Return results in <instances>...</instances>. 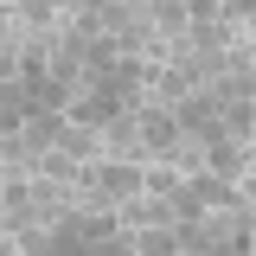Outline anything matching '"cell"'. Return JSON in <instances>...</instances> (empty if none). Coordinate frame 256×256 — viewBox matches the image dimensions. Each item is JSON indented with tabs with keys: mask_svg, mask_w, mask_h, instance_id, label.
<instances>
[{
	"mask_svg": "<svg viewBox=\"0 0 256 256\" xmlns=\"http://www.w3.org/2000/svg\"><path fill=\"white\" fill-rule=\"evenodd\" d=\"M134 128H141V148L148 160L154 154H173V141H180V116H173V102H134Z\"/></svg>",
	"mask_w": 256,
	"mask_h": 256,
	"instance_id": "cell-1",
	"label": "cell"
},
{
	"mask_svg": "<svg viewBox=\"0 0 256 256\" xmlns=\"http://www.w3.org/2000/svg\"><path fill=\"white\" fill-rule=\"evenodd\" d=\"M58 6H64V0H58Z\"/></svg>",
	"mask_w": 256,
	"mask_h": 256,
	"instance_id": "cell-11",
	"label": "cell"
},
{
	"mask_svg": "<svg viewBox=\"0 0 256 256\" xmlns=\"http://www.w3.org/2000/svg\"><path fill=\"white\" fill-rule=\"evenodd\" d=\"M173 116H180V134H192V141L224 134V128H218V96H212V90H186L180 102H173Z\"/></svg>",
	"mask_w": 256,
	"mask_h": 256,
	"instance_id": "cell-2",
	"label": "cell"
},
{
	"mask_svg": "<svg viewBox=\"0 0 256 256\" xmlns=\"http://www.w3.org/2000/svg\"><path fill=\"white\" fill-rule=\"evenodd\" d=\"M192 198L205 205V212H230V205H244V198H256L250 186H237V180H224V173H212V166H198V173H186Z\"/></svg>",
	"mask_w": 256,
	"mask_h": 256,
	"instance_id": "cell-3",
	"label": "cell"
},
{
	"mask_svg": "<svg viewBox=\"0 0 256 256\" xmlns=\"http://www.w3.org/2000/svg\"><path fill=\"white\" fill-rule=\"evenodd\" d=\"M218 128L230 134V141L256 148V96H230V102H218Z\"/></svg>",
	"mask_w": 256,
	"mask_h": 256,
	"instance_id": "cell-5",
	"label": "cell"
},
{
	"mask_svg": "<svg viewBox=\"0 0 256 256\" xmlns=\"http://www.w3.org/2000/svg\"><path fill=\"white\" fill-rule=\"evenodd\" d=\"M96 134H102V154H116V160H148L141 128H134V109H116V116L96 128Z\"/></svg>",
	"mask_w": 256,
	"mask_h": 256,
	"instance_id": "cell-4",
	"label": "cell"
},
{
	"mask_svg": "<svg viewBox=\"0 0 256 256\" xmlns=\"http://www.w3.org/2000/svg\"><path fill=\"white\" fill-rule=\"evenodd\" d=\"M116 58H122V45H116L109 32H96V38H84V70H109Z\"/></svg>",
	"mask_w": 256,
	"mask_h": 256,
	"instance_id": "cell-8",
	"label": "cell"
},
{
	"mask_svg": "<svg viewBox=\"0 0 256 256\" xmlns=\"http://www.w3.org/2000/svg\"><path fill=\"white\" fill-rule=\"evenodd\" d=\"M20 77V45H0V84Z\"/></svg>",
	"mask_w": 256,
	"mask_h": 256,
	"instance_id": "cell-9",
	"label": "cell"
},
{
	"mask_svg": "<svg viewBox=\"0 0 256 256\" xmlns=\"http://www.w3.org/2000/svg\"><path fill=\"white\" fill-rule=\"evenodd\" d=\"M13 20H20L26 32H52L64 20V6H58V0H13Z\"/></svg>",
	"mask_w": 256,
	"mask_h": 256,
	"instance_id": "cell-7",
	"label": "cell"
},
{
	"mask_svg": "<svg viewBox=\"0 0 256 256\" xmlns=\"http://www.w3.org/2000/svg\"><path fill=\"white\" fill-rule=\"evenodd\" d=\"M52 148H64V154H70V160H96V154H102V134H96V128H84V122H70V116H64V122H58V141H52Z\"/></svg>",
	"mask_w": 256,
	"mask_h": 256,
	"instance_id": "cell-6",
	"label": "cell"
},
{
	"mask_svg": "<svg viewBox=\"0 0 256 256\" xmlns=\"http://www.w3.org/2000/svg\"><path fill=\"white\" fill-rule=\"evenodd\" d=\"M122 6H141V0H122Z\"/></svg>",
	"mask_w": 256,
	"mask_h": 256,
	"instance_id": "cell-10",
	"label": "cell"
}]
</instances>
